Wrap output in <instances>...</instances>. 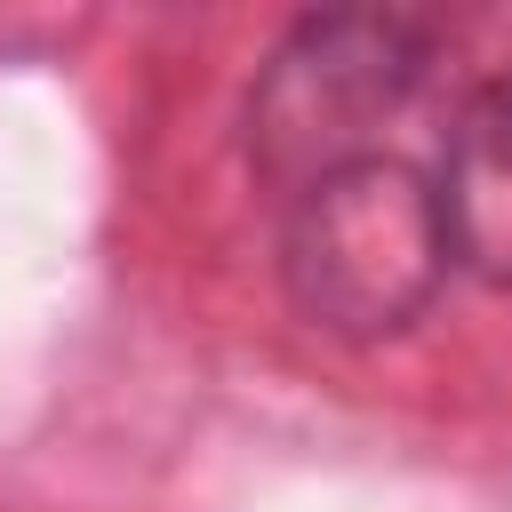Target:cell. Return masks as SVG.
Instances as JSON below:
<instances>
[{
    "mask_svg": "<svg viewBox=\"0 0 512 512\" xmlns=\"http://www.w3.org/2000/svg\"><path fill=\"white\" fill-rule=\"evenodd\" d=\"M432 200H440L448 264H464L488 288H512V72L464 96L440 144Z\"/></svg>",
    "mask_w": 512,
    "mask_h": 512,
    "instance_id": "3",
    "label": "cell"
},
{
    "mask_svg": "<svg viewBox=\"0 0 512 512\" xmlns=\"http://www.w3.org/2000/svg\"><path fill=\"white\" fill-rule=\"evenodd\" d=\"M280 280L312 328L352 336V344H376L424 320V304L448 280L432 176H416L392 152H368L320 176L312 192H296L288 232H280Z\"/></svg>",
    "mask_w": 512,
    "mask_h": 512,
    "instance_id": "1",
    "label": "cell"
},
{
    "mask_svg": "<svg viewBox=\"0 0 512 512\" xmlns=\"http://www.w3.org/2000/svg\"><path fill=\"white\" fill-rule=\"evenodd\" d=\"M432 40L392 8L304 16L248 88V160L288 200L376 152L384 120L416 96Z\"/></svg>",
    "mask_w": 512,
    "mask_h": 512,
    "instance_id": "2",
    "label": "cell"
}]
</instances>
